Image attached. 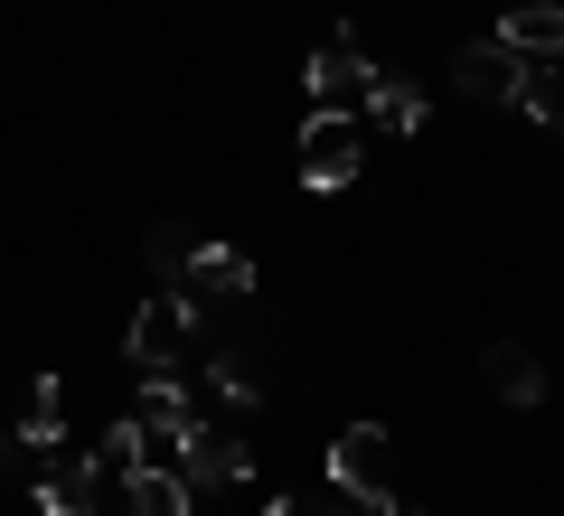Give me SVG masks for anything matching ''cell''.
Listing matches in <instances>:
<instances>
[{
	"mask_svg": "<svg viewBox=\"0 0 564 516\" xmlns=\"http://www.w3.org/2000/svg\"><path fill=\"white\" fill-rule=\"evenodd\" d=\"M170 470L188 479V488H245L254 479V441L245 432H207V414L180 432V451H170Z\"/></svg>",
	"mask_w": 564,
	"mask_h": 516,
	"instance_id": "cell-3",
	"label": "cell"
},
{
	"mask_svg": "<svg viewBox=\"0 0 564 516\" xmlns=\"http://www.w3.org/2000/svg\"><path fill=\"white\" fill-rule=\"evenodd\" d=\"M480 376L499 385L518 414H527V404H545V358H536V348H518V338H489V348H480Z\"/></svg>",
	"mask_w": 564,
	"mask_h": 516,
	"instance_id": "cell-10",
	"label": "cell"
},
{
	"mask_svg": "<svg viewBox=\"0 0 564 516\" xmlns=\"http://www.w3.org/2000/svg\"><path fill=\"white\" fill-rule=\"evenodd\" d=\"M302 85H311V103H321V113H358V103H367V85H377V66H367V47L348 39V29H329V39L311 47Z\"/></svg>",
	"mask_w": 564,
	"mask_h": 516,
	"instance_id": "cell-2",
	"label": "cell"
},
{
	"mask_svg": "<svg viewBox=\"0 0 564 516\" xmlns=\"http://www.w3.org/2000/svg\"><path fill=\"white\" fill-rule=\"evenodd\" d=\"M188 348H198V300H188V292H151V300H132V329H122V358H132V376H170Z\"/></svg>",
	"mask_w": 564,
	"mask_h": 516,
	"instance_id": "cell-1",
	"label": "cell"
},
{
	"mask_svg": "<svg viewBox=\"0 0 564 516\" xmlns=\"http://www.w3.org/2000/svg\"><path fill=\"white\" fill-rule=\"evenodd\" d=\"M518 47H508V39H470L462 47V57H452V85H462V95L470 103H508V95H518Z\"/></svg>",
	"mask_w": 564,
	"mask_h": 516,
	"instance_id": "cell-7",
	"label": "cell"
},
{
	"mask_svg": "<svg viewBox=\"0 0 564 516\" xmlns=\"http://www.w3.org/2000/svg\"><path fill=\"white\" fill-rule=\"evenodd\" d=\"M386 451H395V432H386V422H348V432L329 441V488H339L348 507L386 497Z\"/></svg>",
	"mask_w": 564,
	"mask_h": 516,
	"instance_id": "cell-5",
	"label": "cell"
},
{
	"mask_svg": "<svg viewBox=\"0 0 564 516\" xmlns=\"http://www.w3.org/2000/svg\"><path fill=\"white\" fill-rule=\"evenodd\" d=\"M263 516H348V497H311V488H282V497H263Z\"/></svg>",
	"mask_w": 564,
	"mask_h": 516,
	"instance_id": "cell-18",
	"label": "cell"
},
{
	"mask_svg": "<svg viewBox=\"0 0 564 516\" xmlns=\"http://www.w3.org/2000/svg\"><path fill=\"white\" fill-rule=\"evenodd\" d=\"M188 254H198V226H180V217L151 226V273H161V292H180V282H188Z\"/></svg>",
	"mask_w": 564,
	"mask_h": 516,
	"instance_id": "cell-15",
	"label": "cell"
},
{
	"mask_svg": "<svg viewBox=\"0 0 564 516\" xmlns=\"http://www.w3.org/2000/svg\"><path fill=\"white\" fill-rule=\"evenodd\" d=\"M508 103H518L527 122H555V132H564V57H527V66H518V95H508Z\"/></svg>",
	"mask_w": 564,
	"mask_h": 516,
	"instance_id": "cell-14",
	"label": "cell"
},
{
	"mask_svg": "<svg viewBox=\"0 0 564 516\" xmlns=\"http://www.w3.org/2000/svg\"><path fill=\"white\" fill-rule=\"evenodd\" d=\"M367 122H377V132H423V85L414 76H386V66H377V85H367Z\"/></svg>",
	"mask_w": 564,
	"mask_h": 516,
	"instance_id": "cell-13",
	"label": "cell"
},
{
	"mask_svg": "<svg viewBox=\"0 0 564 516\" xmlns=\"http://www.w3.org/2000/svg\"><path fill=\"white\" fill-rule=\"evenodd\" d=\"M367 516H423V507H414V497H395V488H386V497H367Z\"/></svg>",
	"mask_w": 564,
	"mask_h": 516,
	"instance_id": "cell-19",
	"label": "cell"
},
{
	"mask_svg": "<svg viewBox=\"0 0 564 516\" xmlns=\"http://www.w3.org/2000/svg\"><path fill=\"white\" fill-rule=\"evenodd\" d=\"M207 385H217L226 404H245V414L263 404V385H254V366H245V358H217V366H207Z\"/></svg>",
	"mask_w": 564,
	"mask_h": 516,
	"instance_id": "cell-17",
	"label": "cell"
},
{
	"mask_svg": "<svg viewBox=\"0 0 564 516\" xmlns=\"http://www.w3.org/2000/svg\"><path fill=\"white\" fill-rule=\"evenodd\" d=\"M367 160V122L358 113H311L302 122V179L311 188H348Z\"/></svg>",
	"mask_w": 564,
	"mask_h": 516,
	"instance_id": "cell-4",
	"label": "cell"
},
{
	"mask_svg": "<svg viewBox=\"0 0 564 516\" xmlns=\"http://www.w3.org/2000/svg\"><path fill=\"white\" fill-rule=\"evenodd\" d=\"M95 488H104V460L95 451H47V470H39V516H95Z\"/></svg>",
	"mask_w": 564,
	"mask_h": 516,
	"instance_id": "cell-6",
	"label": "cell"
},
{
	"mask_svg": "<svg viewBox=\"0 0 564 516\" xmlns=\"http://www.w3.org/2000/svg\"><path fill=\"white\" fill-rule=\"evenodd\" d=\"M188 300H245L254 292V254H236V244H207L198 235V254H188V282H180Z\"/></svg>",
	"mask_w": 564,
	"mask_h": 516,
	"instance_id": "cell-9",
	"label": "cell"
},
{
	"mask_svg": "<svg viewBox=\"0 0 564 516\" xmlns=\"http://www.w3.org/2000/svg\"><path fill=\"white\" fill-rule=\"evenodd\" d=\"M95 460H104V470H122V479H132V470H151V432H141V422L122 414L113 432H104V451H95Z\"/></svg>",
	"mask_w": 564,
	"mask_h": 516,
	"instance_id": "cell-16",
	"label": "cell"
},
{
	"mask_svg": "<svg viewBox=\"0 0 564 516\" xmlns=\"http://www.w3.org/2000/svg\"><path fill=\"white\" fill-rule=\"evenodd\" d=\"M188 507H198V488H188L170 460H151V470L122 479V516H188Z\"/></svg>",
	"mask_w": 564,
	"mask_h": 516,
	"instance_id": "cell-11",
	"label": "cell"
},
{
	"mask_svg": "<svg viewBox=\"0 0 564 516\" xmlns=\"http://www.w3.org/2000/svg\"><path fill=\"white\" fill-rule=\"evenodd\" d=\"M132 422L151 432V460H170V451H180V432L198 422V404L180 395V376H141V404H132Z\"/></svg>",
	"mask_w": 564,
	"mask_h": 516,
	"instance_id": "cell-8",
	"label": "cell"
},
{
	"mask_svg": "<svg viewBox=\"0 0 564 516\" xmlns=\"http://www.w3.org/2000/svg\"><path fill=\"white\" fill-rule=\"evenodd\" d=\"M499 39L518 47V57H564V0H518L499 20Z\"/></svg>",
	"mask_w": 564,
	"mask_h": 516,
	"instance_id": "cell-12",
	"label": "cell"
}]
</instances>
